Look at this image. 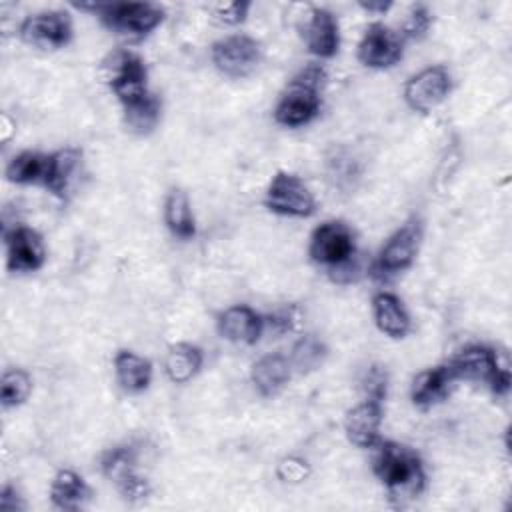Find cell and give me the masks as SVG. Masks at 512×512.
<instances>
[{"mask_svg": "<svg viewBox=\"0 0 512 512\" xmlns=\"http://www.w3.org/2000/svg\"><path fill=\"white\" fill-rule=\"evenodd\" d=\"M452 88L450 72L444 66H430L404 84V100L414 112H430L446 100Z\"/></svg>", "mask_w": 512, "mask_h": 512, "instance_id": "8fae6325", "label": "cell"}, {"mask_svg": "<svg viewBox=\"0 0 512 512\" xmlns=\"http://www.w3.org/2000/svg\"><path fill=\"white\" fill-rule=\"evenodd\" d=\"M308 254L312 262L326 268L328 274L358 260L352 228L342 220L322 222L310 236Z\"/></svg>", "mask_w": 512, "mask_h": 512, "instance_id": "277c9868", "label": "cell"}, {"mask_svg": "<svg viewBox=\"0 0 512 512\" xmlns=\"http://www.w3.org/2000/svg\"><path fill=\"white\" fill-rule=\"evenodd\" d=\"M204 356L202 350L190 342H178L168 348L164 370L170 382L174 384H186L190 382L202 368Z\"/></svg>", "mask_w": 512, "mask_h": 512, "instance_id": "cb8c5ba5", "label": "cell"}, {"mask_svg": "<svg viewBox=\"0 0 512 512\" xmlns=\"http://www.w3.org/2000/svg\"><path fill=\"white\" fill-rule=\"evenodd\" d=\"M374 448L376 454L372 460V468L376 478L384 484L388 498L394 506H406L424 490L426 474L422 460L414 450L398 442L378 440Z\"/></svg>", "mask_w": 512, "mask_h": 512, "instance_id": "6da1fadb", "label": "cell"}, {"mask_svg": "<svg viewBox=\"0 0 512 512\" xmlns=\"http://www.w3.org/2000/svg\"><path fill=\"white\" fill-rule=\"evenodd\" d=\"M276 472H278V478H280V480L290 482V484H298V482H302V480L308 478L310 466H308V462L302 460V458L288 456V458L280 460Z\"/></svg>", "mask_w": 512, "mask_h": 512, "instance_id": "1f68e13d", "label": "cell"}, {"mask_svg": "<svg viewBox=\"0 0 512 512\" xmlns=\"http://www.w3.org/2000/svg\"><path fill=\"white\" fill-rule=\"evenodd\" d=\"M160 100L150 92L142 100L124 106V124L132 134H150L160 120Z\"/></svg>", "mask_w": 512, "mask_h": 512, "instance_id": "4316f807", "label": "cell"}, {"mask_svg": "<svg viewBox=\"0 0 512 512\" xmlns=\"http://www.w3.org/2000/svg\"><path fill=\"white\" fill-rule=\"evenodd\" d=\"M114 372L120 388L128 394L144 392L152 380V364L148 358L132 350H120L114 356Z\"/></svg>", "mask_w": 512, "mask_h": 512, "instance_id": "7402d4cb", "label": "cell"}, {"mask_svg": "<svg viewBox=\"0 0 512 512\" xmlns=\"http://www.w3.org/2000/svg\"><path fill=\"white\" fill-rule=\"evenodd\" d=\"M136 464H138V452L130 444L114 446L106 450L100 458L102 474L110 482H114L118 492L128 502H140L150 492L148 480L138 472Z\"/></svg>", "mask_w": 512, "mask_h": 512, "instance_id": "8992f818", "label": "cell"}, {"mask_svg": "<svg viewBox=\"0 0 512 512\" xmlns=\"http://www.w3.org/2000/svg\"><path fill=\"white\" fill-rule=\"evenodd\" d=\"M362 392H364V400H374V402H382L386 398L388 392V372L384 366L380 364H372L362 380H360Z\"/></svg>", "mask_w": 512, "mask_h": 512, "instance_id": "f546056e", "label": "cell"}, {"mask_svg": "<svg viewBox=\"0 0 512 512\" xmlns=\"http://www.w3.org/2000/svg\"><path fill=\"white\" fill-rule=\"evenodd\" d=\"M104 72L106 82L122 108L150 94L146 64L138 54L130 50H118L110 54L104 62Z\"/></svg>", "mask_w": 512, "mask_h": 512, "instance_id": "5b68a950", "label": "cell"}, {"mask_svg": "<svg viewBox=\"0 0 512 512\" xmlns=\"http://www.w3.org/2000/svg\"><path fill=\"white\" fill-rule=\"evenodd\" d=\"M404 54V38L382 22H374L358 44V60L368 68H390Z\"/></svg>", "mask_w": 512, "mask_h": 512, "instance_id": "7c38bea8", "label": "cell"}, {"mask_svg": "<svg viewBox=\"0 0 512 512\" xmlns=\"http://www.w3.org/2000/svg\"><path fill=\"white\" fill-rule=\"evenodd\" d=\"M6 266L12 272H34L44 266L46 248L40 234L28 226H14L4 232Z\"/></svg>", "mask_w": 512, "mask_h": 512, "instance_id": "4fadbf2b", "label": "cell"}, {"mask_svg": "<svg viewBox=\"0 0 512 512\" xmlns=\"http://www.w3.org/2000/svg\"><path fill=\"white\" fill-rule=\"evenodd\" d=\"M294 322H296V310L294 308H282V310L270 314L268 318H264V326L268 324L274 334L290 332L294 328Z\"/></svg>", "mask_w": 512, "mask_h": 512, "instance_id": "836d02e7", "label": "cell"}, {"mask_svg": "<svg viewBox=\"0 0 512 512\" xmlns=\"http://www.w3.org/2000/svg\"><path fill=\"white\" fill-rule=\"evenodd\" d=\"M382 402L362 400L344 416L346 438L358 448H374L380 440Z\"/></svg>", "mask_w": 512, "mask_h": 512, "instance_id": "e0dca14e", "label": "cell"}, {"mask_svg": "<svg viewBox=\"0 0 512 512\" xmlns=\"http://www.w3.org/2000/svg\"><path fill=\"white\" fill-rule=\"evenodd\" d=\"M248 10H250V2H224V4L212 6L216 20H220L222 24H230V26L244 22L248 16Z\"/></svg>", "mask_w": 512, "mask_h": 512, "instance_id": "d6a6232c", "label": "cell"}, {"mask_svg": "<svg viewBox=\"0 0 512 512\" xmlns=\"http://www.w3.org/2000/svg\"><path fill=\"white\" fill-rule=\"evenodd\" d=\"M372 312L378 330L390 338H404L410 332V316L402 300L390 292H378L372 298Z\"/></svg>", "mask_w": 512, "mask_h": 512, "instance_id": "ffe728a7", "label": "cell"}, {"mask_svg": "<svg viewBox=\"0 0 512 512\" xmlns=\"http://www.w3.org/2000/svg\"><path fill=\"white\" fill-rule=\"evenodd\" d=\"M430 22H432V14L424 4L412 6V10L404 22V28H402V38H412V40L422 38L428 32Z\"/></svg>", "mask_w": 512, "mask_h": 512, "instance_id": "4dcf8cb0", "label": "cell"}, {"mask_svg": "<svg viewBox=\"0 0 512 512\" xmlns=\"http://www.w3.org/2000/svg\"><path fill=\"white\" fill-rule=\"evenodd\" d=\"M0 508L4 512H16V510H24L26 508V502L22 500V496L16 492L14 486L6 484L2 488V494H0Z\"/></svg>", "mask_w": 512, "mask_h": 512, "instance_id": "e575fe53", "label": "cell"}, {"mask_svg": "<svg viewBox=\"0 0 512 512\" xmlns=\"http://www.w3.org/2000/svg\"><path fill=\"white\" fill-rule=\"evenodd\" d=\"M82 176L84 156L78 148H62L48 154V172L44 186L60 200H68L78 190Z\"/></svg>", "mask_w": 512, "mask_h": 512, "instance_id": "5bb4252c", "label": "cell"}, {"mask_svg": "<svg viewBox=\"0 0 512 512\" xmlns=\"http://www.w3.org/2000/svg\"><path fill=\"white\" fill-rule=\"evenodd\" d=\"M164 222L174 238L190 240L196 234L194 214L184 190L172 188L164 200Z\"/></svg>", "mask_w": 512, "mask_h": 512, "instance_id": "d4e9b609", "label": "cell"}, {"mask_svg": "<svg viewBox=\"0 0 512 512\" xmlns=\"http://www.w3.org/2000/svg\"><path fill=\"white\" fill-rule=\"evenodd\" d=\"M308 52L318 58H332L340 46V30L336 16L326 8H312L302 28Z\"/></svg>", "mask_w": 512, "mask_h": 512, "instance_id": "2e32d148", "label": "cell"}, {"mask_svg": "<svg viewBox=\"0 0 512 512\" xmlns=\"http://www.w3.org/2000/svg\"><path fill=\"white\" fill-rule=\"evenodd\" d=\"M30 392H32V380L24 370L12 368L4 372L0 382V400L4 408H16L24 404Z\"/></svg>", "mask_w": 512, "mask_h": 512, "instance_id": "f1b7e54d", "label": "cell"}, {"mask_svg": "<svg viewBox=\"0 0 512 512\" xmlns=\"http://www.w3.org/2000/svg\"><path fill=\"white\" fill-rule=\"evenodd\" d=\"M82 8L94 10L108 30L136 40L148 36L164 20V10L152 2H116Z\"/></svg>", "mask_w": 512, "mask_h": 512, "instance_id": "3957f363", "label": "cell"}, {"mask_svg": "<svg viewBox=\"0 0 512 512\" xmlns=\"http://www.w3.org/2000/svg\"><path fill=\"white\" fill-rule=\"evenodd\" d=\"M20 38L36 48L54 50L62 48L72 40V20L62 10H48L30 14L22 20Z\"/></svg>", "mask_w": 512, "mask_h": 512, "instance_id": "30bf717a", "label": "cell"}, {"mask_svg": "<svg viewBox=\"0 0 512 512\" xmlns=\"http://www.w3.org/2000/svg\"><path fill=\"white\" fill-rule=\"evenodd\" d=\"M264 206L280 216L308 218L316 210V200L308 186L292 172H276L266 188Z\"/></svg>", "mask_w": 512, "mask_h": 512, "instance_id": "ba28073f", "label": "cell"}, {"mask_svg": "<svg viewBox=\"0 0 512 512\" xmlns=\"http://www.w3.org/2000/svg\"><path fill=\"white\" fill-rule=\"evenodd\" d=\"M360 8L366 12H374V14H384L390 8V2H360Z\"/></svg>", "mask_w": 512, "mask_h": 512, "instance_id": "d590c367", "label": "cell"}, {"mask_svg": "<svg viewBox=\"0 0 512 512\" xmlns=\"http://www.w3.org/2000/svg\"><path fill=\"white\" fill-rule=\"evenodd\" d=\"M456 376L448 364H440L428 370H422L410 388V398L420 408H430L448 398Z\"/></svg>", "mask_w": 512, "mask_h": 512, "instance_id": "d6986e66", "label": "cell"}, {"mask_svg": "<svg viewBox=\"0 0 512 512\" xmlns=\"http://www.w3.org/2000/svg\"><path fill=\"white\" fill-rule=\"evenodd\" d=\"M456 380H468V382H484L492 384L496 374L502 370L498 364V356L492 348L482 344H470L462 348L450 362Z\"/></svg>", "mask_w": 512, "mask_h": 512, "instance_id": "9a60e30c", "label": "cell"}, {"mask_svg": "<svg viewBox=\"0 0 512 512\" xmlns=\"http://www.w3.org/2000/svg\"><path fill=\"white\" fill-rule=\"evenodd\" d=\"M210 54L220 74L228 78H244L258 68L262 60V46L246 34H234L214 42Z\"/></svg>", "mask_w": 512, "mask_h": 512, "instance_id": "9c48e42d", "label": "cell"}, {"mask_svg": "<svg viewBox=\"0 0 512 512\" xmlns=\"http://www.w3.org/2000/svg\"><path fill=\"white\" fill-rule=\"evenodd\" d=\"M48 172V154L24 150L6 166V178L14 184H42Z\"/></svg>", "mask_w": 512, "mask_h": 512, "instance_id": "484cf974", "label": "cell"}, {"mask_svg": "<svg viewBox=\"0 0 512 512\" xmlns=\"http://www.w3.org/2000/svg\"><path fill=\"white\" fill-rule=\"evenodd\" d=\"M324 82L326 70L320 64H308L302 68L282 92L274 108V120L286 128H298L312 122L322 106L320 90Z\"/></svg>", "mask_w": 512, "mask_h": 512, "instance_id": "7a4b0ae2", "label": "cell"}, {"mask_svg": "<svg viewBox=\"0 0 512 512\" xmlns=\"http://www.w3.org/2000/svg\"><path fill=\"white\" fill-rule=\"evenodd\" d=\"M326 354H328L326 344L320 338L306 334L292 346L288 360H290L292 370H296L300 374H310L324 364Z\"/></svg>", "mask_w": 512, "mask_h": 512, "instance_id": "83f0119b", "label": "cell"}, {"mask_svg": "<svg viewBox=\"0 0 512 512\" xmlns=\"http://www.w3.org/2000/svg\"><path fill=\"white\" fill-rule=\"evenodd\" d=\"M92 492L84 478L74 470H58L50 484V500L60 510H80L90 500Z\"/></svg>", "mask_w": 512, "mask_h": 512, "instance_id": "603a6c76", "label": "cell"}, {"mask_svg": "<svg viewBox=\"0 0 512 512\" xmlns=\"http://www.w3.org/2000/svg\"><path fill=\"white\" fill-rule=\"evenodd\" d=\"M218 332L234 344H256L264 332V318L250 306H230L218 316Z\"/></svg>", "mask_w": 512, "mask_h": 512, "instance_id": "ac0fdd59", "label": "cell"}, {"mask_svg": "<svg viewBox=\"0 0 512 512\" xmlns=\"http://www.w3.org/2000/svg\"><path fill=\"white\" fill-rule=\"evenodd\" d=\"M422 220L410 218L406 220L384 244V248L378 254V260L374 262L372 276L376 278H388L392 274H398L412 266L416 260V254L422 244Z\"/></svg>", "mask_w": 512, "mask_h": 512, "instance_id": "52a82bcc", "label": "cell"}, {"mask_svg": "<svg viewBox=\"0 0 512 512\" xmlns=\"http://www.w3.org/2000/svg\"><path fill=\"white\" fill-rule=\"evenodd\" d=\"M290 376H292L290 360L282 354L262 356L260 360L254 362L252 372H250L254 388L266 398L276 396L288 384Z\"/></svg>", "mask_w": 512, "mask_h": 512, "instance_id": "44dd1931", "label": "cell"}]
</instances>
